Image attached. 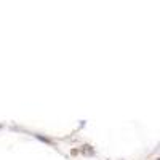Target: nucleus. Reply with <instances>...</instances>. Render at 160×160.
I'll return each instance as SVG.
<instances>
[{
    "label": "nucleus",
    "instance_id": "obj_1",
    "mask_svg": "<svg viewBox=\"0 0 160 160\" xmlns=\"http://www.w3.org/2000/svg\"><path fill=\"white\" fill-rule=\"evenodd\" d=\"M155 160H160V159H155Z\"/></svg>",
    "mask_w": 160,
    "mask_h": 160
}]
</instances>
